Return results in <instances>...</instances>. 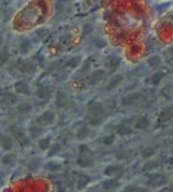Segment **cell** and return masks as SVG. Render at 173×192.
<instances>
[{
    "label": "cell",
    "instance_id": "obj_1",
    "mask_svg": "<svg viewBox=\"0 0 173 192\" xmlns=\"http://www.w3.org/2000/svg\"><path fill=\"white\" fill-rule=\"evenodd\" d=\"M1 192H49L48 187L44 181L34 180L32 178L24 179L23 181L16 183L10 188Z\"/></svg>",
    "mask_w": 173,
    "mask_h": 192
},
{
    "label": "cell",
    "instance_id": "obj_2",
    "mask_svg": "<svg viewBox=\"0 0 173 192\" xmlns=\"http://www.w3.org/2000/svg\"><path fill=\"white\" fill-rule=\"evenodd\" d=\"M54 121H55V113L52 110H47L42 115H40L37 118V122L40 125L43 126L51 125L52 123H54Z\"/></svg>",
    "mask_w": 173,
    "mask_h": 192
},
{
    "label": "cell",
    "instance_id": "obj_3",
    "mask_svg": "<svg viewBox=\"0 0 173 192\" xmlns=\"http://www.w3.org/2000/svg\"><path fill=\"white\" fill-rule=\"evenodd\" d=\"M88 110H89V113L92 114V116H100L104 113V108L98 102L93 101L92 103L89 104L88 106Z\"/></svg>",
    "mask_w": 173,
    "mask_h": 192
},
{
    "label": "cell",
    "instance_id": "obj_4",
    "mask_svg": "<svg viewBox=\"0 0 173 192\" xmlns=\"http://www.w3.org/2000/svg\"><path fill=\"white\" fill-rule=\"evenodd\" d=\"M14 89L17 93H20V94H26L28 95L30 93V86L28 84L23 80H19L17 82L14 83Z\"/></svg>",
    "mask_w": 173,
    "mask_h": 192
},
{
    "label": "cell",
    "instance_id": "obj_5",
    "mask_svg": "<svg viewBox=\"0 0 173 192\" xmlns=\"http://www.w3.org/2000/svg\"><path fill=\"white\" fill-rule=\"evenodd\" d=\"M123 80V75H121V74L114 75V76L112 77V78L110 79V81H108V85H106V89H108V90H110H110H114V89H115L119 84H121Z\"/></svg>",
    "mask_w": 173,
    "mask_h": 192
},
{
    "label": "cell",
    "instance_id": "obj_6",
    "mask_svg": "<svg viewBox=\"0 0 173 192\" xmlns=\"http://www.w3.org/2000/svg\"><path fill=\"white\" fill-rule=\"evenodd\" d=\"M37 95L40 99H49L52 96V89L48 86H41L37 90Z\"/></svg>",
    "mask_w": 173,
    "mask_h": 192
},
{
    "label": "cell",
    "instance_id": "obj_7",
    "mask_svg": "<svg viewBox=\"0 0 173 192\" xmlns=\"http://www.w3.org/2000/svg\"><path fill=\"white\" fill-rule=\"evenodd\" d=\"M150 125V121L149 119H148L146 116H142V117H140L139 119L136 121V124H135V128H137V130H146L148 128H149Z\"/></svg>",
    "mask_w": 173,
    "mask_h": 192
},
{
    "label": "cell",
    "instance_id": "obj_8",
    "mask_svg": "<svg viewBox=\"0 0 173 192\" xmlns=\"http://www.w3.org/2000/svg\"><path fill=\"white\" fill-rule=\"evenodd\" d=\"M10 132H11L12 136H13L14 138L18 139V140H21V139L26 138L24 130L18 125H12L11 128H10Z\"/></svg>",
    "mask_w": 173,
    "mask_h": 192
},
{
    "label": "cell",
    "instance_id": "obj_9",
    "mask_svg": "<svg viewBox=\"0 0 173 192\" xmlns=\"http://www.w3.org/2000/svg\"><path fill=\"white\" fill-rule=\"evenodd\" d=\"M104 76H105V73H104L103 70H96L90 76V82L95 84V83L101 81L104 78Z\"/></svg>",
    "mask_w": 173,
    "mask_h": 192
},
{
    "label": "cell",
    "instance_id": "obj_10",
    "mask_svg": "<svg viewBox=\"0 0 173 192\" xmlns=\"http://www.w3.org/2000/svg\"><path fill=\"white\" fill-rule=\"evenodd\" d=\"M121 170H123V167L119 166V165H110V166L105 168L104 174L108 175V176H114L119 172H121Z\"/></svg>",
    "mask_w": 173,
    "mask_h": 192
},
{
    "label": "cell",
    "instance_id": "obj_11",
    "mask_svg": "<svg viewBox=\"0 0 173 192\" xmlns=\"http://www.w3.org/2000/svg\"><path fill=\"white\" fill-rule=\"evenodd\" d=\"M0 144L4 150H10L12 148V140L7 136L1 134L0 136Z\"/></svg>",
    "mask_w": 173,
    "mask_h": 192
},
{
    "label": "cell",
    "instance_id": "obj_12",
    "mask_svg": "<svg viewBox=\"0 0 173 192\" xmlns=\"http://www.w3.org/2000/svg\"><path fill=\"white\" fill-rule=\"evenodd\" d=\"M43 132H44L43 128L39 125H36V124L32 125L30 128V138H32V139H37V138H39V136H41L43 134Z\"/></svg>",
    "mask_w": 173,
    "mask_h": 192
},
{
    "label": "cell",
    "instance_id": "obj_13",
    "mask_svg": "<svg viewBox=\"0 0 173 192\" xmlns=\"http://www.w3.org/2000/svg\"><path fill=\"white\" fill-rule=\"evenodd\" d=\"M139 96L140 94H138V93H135V94H132V95H129L127 96V97H125L123 100H121V102H123V105H127V106H130L132 105V104L134 103V102L136 101V100L139 99Z\"/></svg>",
    "mask_w": 173,
    "mask_h": 192
},
{
    "label": "cell",
    "instance_id": "obj_14",
    "mask_svg": "<svg viewBox=\"0 0 173 192\" xmlns=\"http://www.w3.org/2000/svg\"><path fill=\"white\" fill-rule=\"evenodd\" d=\"M32 49V43L30 40H22L19 45V51L21 54H28V52L30 51Z\"/></svg>",
    "mask_w": 173,
    "mask_h": 192
},
{
    "label": "cell",
    "instance_id": "obj_15",
    "mask_svg": "<svg viewBox=\"0 0 173 192\" xmlns=\"http://www.w3.org/2000/svg\"><path fill=\"white\" fill-rule=\"evenodd\" d=\"M117 185H119V181L116 179H110V180L104 181L102 186L105 190H112V189L115 188Z\"/></svg>",
    "mask_w": 173,
    "mask_h": 192
},
{
    "label": "cell",
    "instance_id": "obj_16",
    "mask_svg": "<svg viewBox=\"0 0 173 192\" xmlns=\"http://www.w3.org/2000/svg\"><path fill=\"white\" fill-rule=\"evenodd\" d=\"M17 111L19 112V113L21 114H26V113H28V112L32 110V105H30V103H28V102H23V103H20L19 105L17 106Z\"/></svg>",
    "mask_w": 173,
    "mask_h": 192
},
{
    "label": "cell",
    "instance_id": "obj_17",
    "mask_svg": "<svg viewBox=\"0 0 173 192\" xmlns=\"http://www.w3.org/2000/svg\"><path fill=\"white\" fill-rule=\"evenodd\" d=\"M133 132V130L129 126L125 125V124H121L117 128V134L121 136H129Z\"/></svg>",
    "mask_w": 173,
    "mask_h": 192
},
{
    "label": "cell",
    "instance_id": "obj_18",
    "mask_svg": "<svg viewBox=\"0 0 173 192\" xmlns=\"http://www.w3.org/2000/svg\"><path fill=\"white\" fill-rule=\"evenodd\" d=\"M89 134H90V130L87 128V126H83V128H81L79 130H78L77 138L79 139V140H84V139L88 138Z\"/></svg>",
    "mask_w": 173,
    "mask_h": 192
},
{
    "label": "cell",
    "instance_id": "obj_19",
    "mask_svg": "<svg viewBox=\"0 0 173 192\" xmlns=\"http://www.w3.org/2000/svg\"><path fill=\"white\" fill-rule=\"evenodd\" d=\"M9 59V53L7 49H1L0 50V66H3Z\"/></svg>",
    "mask_w": 173,
    "mask_h": 192
},
{
    "label": "cell",
    "instance_id": "obj_20",
    "mask_svg": "<svg viewBox=\"0 0 173 192\" xmlns=\"http://www.w3.org/2000/svg\"><path fill=\"white\" fill-rule=\"evenodd\" d=\"M154 154H155V149H154L153 147H147V148L144 149L141 153L142 158H144V159L150 158V157L153 156Z\"/></svg>",
    "mask_w": 173,
    "mask_h": 192
},
{
    "label": "cell",
    "instance_id": "obj_21",
    "mask_svg": "<svg viewBox=\"0 0 173 192\" xmlns=\"http://www.w3.org/2000/svg\"><path fill=\"white\" fill-rule=\"evenodd\" d=\"M164 77H165V74H164V73H162V72L155 73V74L152 76L151 81H152V83H153L154 85H157V84H159V83L161 82L162 79H163Z\"/></svg>",
    "mask_w": 173,
    "mask_h": 192
},
{
    "label": "cell",
    "instance_id": "obj_22",
    "mask_svg": "<svg viewBox=\"0 0 173 192\" xmlns=\"http://www.w3.org/2000/svg\"><path fill=\"white\" fill-rule=\"evenodd\" d=\"M80 63H81V57L76 56V57H73V58L70 59V60L67 62V65L69 67H71V68H76L78 65H80Z\"/></svg>",
    "mask_w": 173,
    "mask_h": 192
},
{
    "label": "cell",
    "instance_id": "obj_23",
    "mask_svg": "<svg viewBox=\"0 0 173 192\" xmlns=\"http://www.w3.org/2000/svg\"><path fill=\"white\" fill-rule=\"evenodd\" d=\"M56 104L58 107H64L67 104V97L64 94H59L56 98Z\"/></svg>",
    "mask_w": 173,
    "mask_h": 192
},
{
    "label": "cell",
    "instance_id": "obj_24",
    "mask_svg": "<svg viewBox=\"0 0 173 192\" xmlns=\"http://www.w3.org/2000/svg\"><path fill=\"white\" fill-rule=\"evenodd\" d=\"M147 63L151 67H156V66H158V65H160V63H161V59H160L159 56H153V57H151V58L148 59Z\"/></svg>",
    "mask_w": 173,
    "mask_h": 192
},
{
    "label": "cell",
    "instance_id": "obj_25",
    "mask_svg": "<svg viewBox=\"0 0 173 192\" xmlns=\"http://www.w3.org/2000/svg\"><path fill=\"white\" fill-rule=\"evenodd\" d=\"M20 70L23 71V72H26V73H32V72H34L36 67H34V65L30 64V63H26V64L22 65Z\"/></svg>",
    "mask_w": 173,
    "mask_h": 192
},
{
    "label": "cell",
    "instance_id": "obj_26",
    "mask_svg": "<svg viewBox=\"0 0 173 192\" xmlns=\"http://www.w3.org/2000/svg\"><path fill=\"white\" fill-rule=\"evenodd\" d=\"M50 144H51V139L50 138L42 139V140H40V142H39V146H40V148L43 149V150L48 149L49 147H50Z\"/></svg>",
    "mask_w": 173,
    "mask_h": 192
},
{
    "label": "cell",
    "instance_id": "obj_27",
    "mask_svg": "<svg viewBox=\"0 0 173 192\" xmlns=\"http://www.w3.org/2000/svg\"><path fill=\"white\" fill-rule=\"evenodd\" d=\"M102 121H103V119H102L100 116H92V117L89 119V123L93 126L100 125V124L102 123Z\"/></svg>",
    "mask_w": 173,
    "mask_h": 192
},
{
    "label": "cell",
    "instance_id": "obj_28",
    "mask_svg": "<svg viewBox=\"0 0 173 192\" xmlns=\"http://www.w3.org/2000/svg\"><path fill=\"white\" fill-rule=\"evenodd\" d=\"M92 164V162H91V160L90 159H88V158H79L78 159V165H80V166H82V167H88V166H90V165Z\"/></svg>",
    "mask_w": 173,
    "mask_h": 192
},
{
    "label": "cell",
    "instance_id": "obj_29",
    "mask_svg": "<svg viewBox=\"0 0 173 192\" xmlns=\"http://www.w3.org/2000/svg\"><path fill=\"white\" fill-rule=\"evenodd\" d=\"M114 134H110V136H106L103 138V140H102V143H103L105 146H110V145H112L114 143Z\"/></svg>",
    "mask_w": 173,
    "mask_h": 192
},
{
    "label": "cell",
    "instance_id": "obj_30",
    "mask_svg": "<svg viewBox=\"0 0 173 192\" xmlns=\"http://www.w3.org/2000/svg\"><path fill=\"white\" fill-rule=\"evenodd\" d=\"M108 62H110V65L112 67H117V66H119V64H121V59L117 58V57L112 56V57H110V59H108Z\"/></svg>",
    "mask_w": 173,
    "mask_h": 192
},
{
    "label": "cell",
    "instance_id": "obj_31",
    "mask_svg": "<svg viewBox=\"0 0 173 192\" xmlns=\"http://www.w3.org/2000/svg\"><path fill=\"white\" fill-rule=\"evenodd\" d=\"M157 166H158V164L156 162H154V161H152V162H147L144 165L143 170H153V169H155Z\"/></svg>",
    "mask_w": 173,
    "mask_h": 192
},
{
    "label": "cell",
    "instance_id": "obj_32",
    "mask_svg": "<svg viewBox=\"0 0 173 192\" xmlns=\"http://www.w3.org/2000/svg\"><path fill=\"white\" fill-rule=\"evenodd\" d=\"M14 160H15V156L12 155V154H8L7 156L4 157L3 160H2V162H3L4 164H11Z\"/></svg>",
    "mask_w": 173,
    "mask_h": 192
},
{
    "label": "cell",
    "instance_id": "obj_33",
    "mask_svg": "<svg viewBox=\"0 0 173 192\" xmlns=\"http://www.w3.org/2000/svg\"><path fill=\"white\" fill-rule=\"evenodd\" d=\"M60 149H61V147H60L59 144L53 145L52 148H51V150H50V152H49V156H53V155L57 154V153L60 151Z\"/></svg>",
    "mask_w": 173,
    "mask_h": 192
},
{
    "label": "cell",
    "instance_id": "obj_34",
    "mask_svg": "<svg viewBox=\"0 0 173 192\" xmlns=\"http://www.w3.org/2000/svg\"><path fill=\"white\" fill-rule=\"evenodd\" d=\"M3 97L5 98L6 100H9L11 103H13V102L16 101V98L15 96H14L13 94H11V93H5V94L3 95Z\"/></svg>",
    "mask_w": 173,
    "mask_h": 192
},
{
    "label": "cell",
    "instance_id": "obj_35",
    "mask_svg": "<svg viewBox=\"0 0 173 192\" xmlns=\"http://www.w3.org/2000/svg\"><path fill=\"white\" fill-rule=\"evenodd\" d=\"M94 44H95V46L97 47L98 49H102V48H104V47L106 46V42H105V40H95V42H94Z\"/></svg>",
    "mask_w": 173,
    "mask_h": 192
},
{
    "label": "cell",
    "instance_id": "obj_36",
    "mask_svg": "<svg viewBox=\"0 0 173 192\" xmlns=\"http://www.w3.org/2000/svg\"><path fill=\"white\" fill-rule=\"evenodd\" d=\"M79 152L81 153V154H87V153L90 152V150H89V148L86 146V145H80Z\"/></svg>",
    "mask_w": 173,
    "mask_h": 192
},
{
    "label": "cell",
    "instance_id": "obj_37",
    "mask_svg": "<svg viewBox=\"0 0 173 192\" xmlns=\"http://www.w3.org/2000/svg\"><path fill=\"white\" fill-rule=\"evenodd\" d=\"M89 67H90V65H89V62H86L85 63V66H83V68H82V71H87L88 69H89Z\"/></svg>",
    "mask_w": 173,
    "mask_h": 192
},
{
    "label": "cell",
    "instance_id": "obj_38",
    "mask_svg": "<svg viewBox=\"0 0 173 192\" xmlns=\"http://www.w3.org/2000/svg\"><path fill=\"white\" fill-rule=\"evenodd\" d=\"M2 44H3V38H2V36H0V47L2 46Z\"/></svg>",
    "mask_w": 173,
    "mask_h": 192
},
{
    "label": "cell",
    "instance_id": "obj_39",
    "mask_svg": "<svg viewBox=\"0 0 173 192\" xmlns=\"http://www.w3.org/2000/svg\"><path fill=\"white\" fill-rule=\"evenodd\" d=\"M172 152H173V148H172Z\"/></svg>",
    "mask_w": 173,
    "mask_h": 192
}]
</instances>
